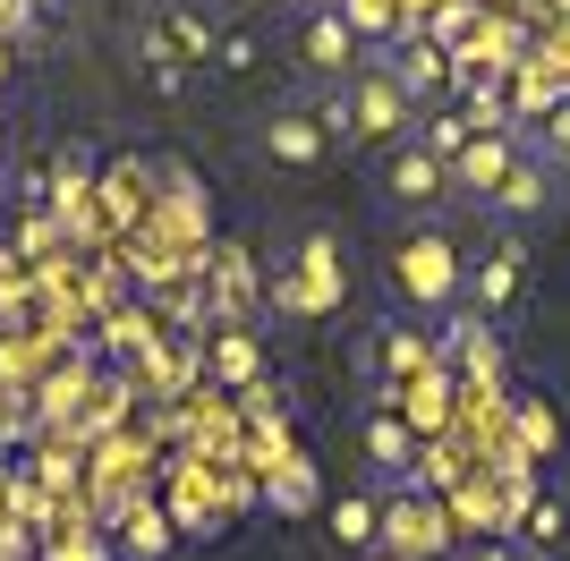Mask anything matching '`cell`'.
Masks as SVG:
<instances>
[{
	"label": "cell",
	"mask_w": 570,
	"mask_h": 561,
	"mask_svg": "<svg viewBox=\"0 0 570 561\" xmlns=\"http://www.w3.org/2000/svg\"><path fill=\"white\" fill-rule=\"evenodd\" d=\"M315 119H324V137H333V145H409V128H417V102L392 86V69H383V60H366L357 77L324 86Z\"/></svg>",
	"instance_id": "1"
},
{
	"label": "cell",
	"mask_w": 570,
	"mask_h": 561,
	"mask_svg": "<svg viewBox=\"0 0 570 561\" xmlns=\"http://www.w3.org/2000/svg\"><path fill=\"white\" fill-rule=\"evenodd\" d=\"M392 289H401L417 315H452L460 289H469V264H460V238L443 222H417L409 238H392V256H383Z\"/></svg>",
	"instance_id": "2"
},
{
	"label": "cell",
	"mask_w": 570,
	"mask_h": 561,
	"mask_svg": "<svg viewBox=\"0 0 570 561\" xmlns=\"http://www.w3.org/2000/svg\"><path fill=\"white\" fill-rule=\"evenodd\" d=\"M375 502H383V528H375L383 553H401V561H443V553H452V528H460V519L443 511L434 493L392 485V493H375Z\"/></svg>",
	"instance_id": "3"
},
{
	"label": "cell",
	"mask_w": 570,
	"mask_h": 561,
	"mask_svg": "<svg viewBox=\"0 0 570 561\" xmlns=\"http://www.w3.org/2000/svg\"><path fill=\"white\" fill-rule=\"evenodd\" d=\"M392 213H409V222H443V213L460 205V187H452V163H434L426 145H392L383 154V187H375Z\"/></svg>",
	"instance_id": "4"
},
{
	"label": "cell",
	"mask_w": 570,
	"mask_h": 561,
	"mask_svg": "<svg viewBox=\"0 0 570 561\" xmlns=\"http://www.w3.org/2000/svg\"><path fill=\"white\" fill-rule=\"evenodd\" d=\"M298 69L324 77V86L366 69V43H357V26L341 18V9H307V26H298Z\"/></svg>",
	"instance_id": "5"
},
{
	"label": "cell",
	"mask_w": 570,
	"mask_h": 561,
	"mask_svg": "<svg viewBox=\"0 0 570 561\" xmlns=\"http://www.w3.org/2000/svg\"><path fill=\"white\" fill-rule=\"evenodd\" d=\"M256 154H273L282 170H315L324 154H333V137H324V119H315V102H282V111L256 128Z\"/></svg>",
	"instance_id": "6"
},
{
	"label": "cell",
	"mask_w": 570,
	"mask_h": 561,
	"mask_svg": "<svg viewBox=\"0 0 570 561\" xmlns=\"http://www.w3.org/2000/svg\"><path fill=\"white\" fill-rule=\"evenodd\" d=\"M553 205H562V163H546V154H520L511 179L485 196L494 222H537V213H553Z\"/></svg>",
	"instance_id": "7"
},
{
	"label": "cell",
	"mask_w": 570,
	"mask_h": 561,
	"mask_svg": "<svg viewBox=\"0 0 570 561\" xmlns=\"http://www.w3.org/2000/svg\"><path fill=\"white\" fill-rule=\"evenodd\" d=\"M520 154H528L520 128H485V137H469V154L452 163V187L469 196V205H485V196L511 179V163H520Z\"/></svg>",
	"instance_id": "8"
},
{
	"label": "cell",
	"mask_w": 570,
	"mask_h": 561,
	"mask_svg": "<svg viewBox=\"0 0 570 561\" xmlns=\"http://www.w3.org/2000/svg\"><path fill=\"white\" fill-rule=\"evenodd\" d=\"M383 69H392V86H401L409 102H417V111H434V94L452 86V51H443V43H426V35L409 26L401 43L383 51Z\"/></svg>",
	"instance_id": "9"
},
{
	"label": "cell",
	"mask_w": 570,
	"mask_h": 561,
	"mask_svg": "<svg viewBox=\"0 0 570 561\" xmlns=\"http://www.w3.org/2000/svg\"><path fill=\"white\" fill-rule=\"evenodd\" d=\"M341 289H350V280L333 273V238H324V230L298 238V273H282V306H298V315H324Z\"/></svg>",
	"instance_id": "10"
},
{
	"label": "cell",
	"mask_w": 570,
	"mask_h": 561,
	"mask_svg": "<svg viewBox=\"0 0 570 561\" xmlns=\"http://www.w3.org/2000/svg\"><path fill=\"white\" fill-rule=\"evenodd\" d=\"M375 366H392V383H426L434 374V332H409V324H383L375 332Z\"/></svg>",
	"instance_id": "11"
},
{
	"label": "cell",
	"mask_w": 570,
	"mask_h": 561,
	"mask_svg": "<svg viewBox=\"0 0 570 561\" xmlns=\"http://www.w3.org/2000/svg\"><path fill=\"white\" fill-rule=\"evenodd\" d=\"M324 528H333V544H341V553H375L383 502H375V493H341V502H333V519H324Z\"/></svg>",
	"instance_id": "12"
},
{
	"label": "cell",
	"mask_w": 570,
	"mask_h": 561,
	"mask_svg": "<svg viewBox=\"0 0 570 561\" xmlns=\"http://www.w3.org/2000/svg\"><path fill=\"white\" fill-rule=\"evenodd\" d=\"M511 528H520V553H553V544L570 537V511H562V493H528Z\"/></svg>",
	"instance_id": "13"
},
{
	"label": "cell",
	"mask_w": 570,
	"mask_h": 561,
	"mask_svg": "<svg viewBox=\"0 0 570 561\" xmlns=\"http://www.w3.org/2000/svg\"><path fill=\"white\" fill-rule=\"evenodd\" d=\"M452 357H460V374H469V383H494V374H502V341H494V324H485V315H476V324L460 315V324H452Z\"/></svg>",
	"instance_id": "14"
},
{
	"label": "cell",
	"mask_w": 570,
	"mask_h": 561,
	"mask_svg": "<svg viewBox=\"0 0 570 561\" xmlns=\"http://www.w3.org/2000/svg\"><path fill=\"white\" fill-rule=\"evenodd\" d=\"M366 460L375 468H409L417 460V425H409L401 409H375V417H366Z\"/></svg>",
	"instance_id": "15"
},
{
	"label": "cell",
	"mask_w": 570,
	"mask_h": 561,
	"mask_svg": "<svg viewBox=\"0 0 570 561\" xmlns=\"http://www.w3.org/2000/svg\"><path fill=\"white\" fill-rule=\"evenodd\" d=\"M511 298H520V247H494V256L476 264V315L494 324V315H502Z\"/></svg>",
	"instance_id": "16"
},
{
	"label": "cell",
	"mask_w": 570,
	"mask_h": 561,
	"mask_svg": "<svg viewBox=\"0 0 570 561\" xmlns=\"http://www.w3.org/2000/svg\"><path fill=\"white\" fill-rule=\"evenodd\" d=\"M341 18L357 26V43H375V35H383V43H401L409 26H417V18H409V0H341Z\"/></svg>",
	"instance_id": "17"
},
{
	"label": "cell",
	"mask_w": 570,
	"mask_h": 561,
	"mask_svg": "<svg viewBox=\"0 0 570 561\" xmlns=\"http://www.w3.org/2000/svg\"><path fill=\"white\" fill-rule=\"evenodd\" d=\"M528 154H546V163H570V94H553L546 119L528 128Z\"/></svg>",
	"instance_id": "18"
},
{
	"label": "cell",
	"mask_w": 570,
	"mask_h": 561,
	"mask_svg": "<svg viewBox=\"0 0 570 561\" xmlns=\"http://www.w3.org/2000/svg\"><path fill=\"white\" fill-rule=\"evenodd\" d=\"M163 511H128V561H154V553H163Z\"/></svg>",
	"instance_id": "19"
},
{
	"label": "cell",
	"mask_w": 570,
	"mask_h": 561,
	"mask_svg": "<svg viewBox=\"0 0 570 561\" xmlns=\"http://www.w3.org/2000/svg\"><path fill=\"white\" fill-rule=\"evenodd\" d=\"M51 179H60V205H69V196H86V179H95V145H69Z\"/></svg>",
	"instance_id": "20"
},
{
	"label": "cell",
	"mask_w": 570,
	"mask_h": 561,
	"mask_svg": "<svg viewBox=\"0 0 570 561\" xmlns=\"http://www.w3.org/2000/svg\"><path fill=\"white\" fill-rule=\"evenodd\" d=\"M520 434H528V451H537V460H553V443H562V425H553V409H537V400L520 409Z\"/></svg>",
	"instance_id": "21"
},
{
	"label": "cell",
	"mask_w": 570,
	"mask_h": 561,
	"mask_svg": "<svg viewBox=\"0 0 570 561\" xmlns=\"http://www.w3.org/2000/svg\"><path fill=\"white\" fill-rule=\"evenodd\" d=\"M222 374H230V383H247V374H256V350H247V341H222Z\"/></svg>",
	"instance_id": "22"
},
{
	"label": "cell",
	"mask_w": 570,
	"mask_h": 561,
	"mask_svg": "<svg viewBox=\"0 0 570 561\" xmlns=\"http://www.w3.org/2000/svg\"><path fill=\"white\" fill-rule=\"evenodd\" d=\"M366 561H401V553H383V544H375V553H366Z\"/></svg>",
	"instance_id": "23"
},
{
	"label": "cell",
	"mask_w": 570,
	"mask_h": 561,
	"mask_svg": "<svg viewBox=\"0 0 570 561\" xmlns=\"http://www.w3.org/2000/svg\"><path fill=\"white\" fill-rule=\"evenodd\" d=\"M307 9H341V0H307Z\"/></svg>",
	"instance_id": "24"
},
{
	"label": "cell",
	"mask_w": 570,
	"mask_h": 561,
	"mask_svg": "<svg viewBox=\"0 0 570 561\" xmlns=\"http://www.w3.org/2000/svg\"><path fill=\"white\" fill-rule=\"evenodd\" d=\"M520 561H553V553H520Z\"/></svg>",
	"instance_id": "25"
},
{
	"label": "cell",
	"mask_w": 570,
	"mask_h": 561,
	"mask_svg": "<svg viewBox=\"0 0 570 561\" xmlns=\"http://www.w3.org/2000/svg\"><path fill=\"white\" fill-rule=\"evenodd\" d=\"M0 77H9V51H0Z\"/></svg>",
	"instance_id": "26"
},
{
	"label": "cell",
	"mask_w": 570,
	"mask_h": 561,
	"mask_svg": "<svg viewBox=\"0 0 570 561\" xmlns=\"http://www.w3.org/2000/svg\"><path fill=\"white\" fill-rule=\"evenodd\" d=\"M0 145H9V128H0Z\"/></svg>",
	"instance_id": "27"
},
{
	"label": "cell",
	"mask_w": 570,
	"mask_h": 561,
	"mask_svg": "<svg viewBox=\"0 0 570 561\" xmlns=\"http://www.w3.org/2000/svg\"><path fill=\"white\" fill-rule=\"evenodd\" d=\"M119 561H128V553H119Z\"/></svg>",
	"instance_id": "28"
}]
</instances>
